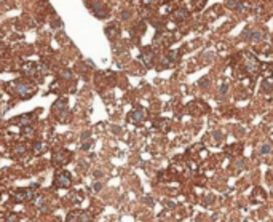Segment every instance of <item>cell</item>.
Here are the masks:
<instances>
[{"label":"cell","instance_id":"cell-7","mask_svg":"<svg viewBox=\"0 0 273 222\" xmlns=\"http://www.w3.org/2000/svg\"><path fill=\"white\" fill-rule=\"evenodd\" d=\"M265 198H267L265 192H264L261 187H256V189H254V195H252V201H256V203H262V201H265Z\"/></svg>","mask_w":273,"mask_h":222},{"label":"cell","instance_id":"cell-1","mask_svg":"<svg viewBox=\"0 0 273 222\" xmlns=\"http://www.w3.org/2000/svg\"><path fill=\"white\" fill-rule=\"evenodd\" d=\"M37 189H38V184H32L31 187L16 189L15 192L11 193V198H13V201H16V203H27V201H31V200L35 198Z\"/></svg>","mask_w":273,"mask_h":222},{"label":"cell","instance_id":"cell-4","mask_svg":"<svg viewBox=\"0 0 273 222\" xmlns=\"http://www.w3.org/2000/svg\"><path fill=\"white\" fill-rule=\"evenodd\" d=\"M11 93H15L16 96H19V98H31V96L34 94V88L31 85H27V83L24 81H15L11 85Z\"/></svg>","mask_w":273,"mask_h":222},{"label":"cell","instance_id":"cell-13","mask_svg":"<svg viewBox=\"0 0 273 222\" xmlns=\"http://www.w3.org/2000/svg\"><path fill=\"white\" fill-rule=\"evenodd\" d=\"M157 126H158L161 131H168V128H169V123H168L166 120H160V121L157 123Z\"/></svg>","mask_w":273,"mask_h":222},{"label":"cell","instance_id":"cell-3","mask_svg":"<svg viewBox=\"0 0 273 222\" xmlns=\"http://www.w3.org/2000/svg\"><path fill=\"white\" fill-rule=\"evenodd\" d=\"M93 220V213L85 211V210H74L67 214L66 222H91Z\"/></svg>","mask_w":273,"mask_h":222},{"label":"cell","instance_id":"cell-11","mask_svg":"<svg viewBox=\"0 0 273 222\" xmlns=\"http://www.w3.org/2000/svg\"><path fill=\"white\" fill-rule=\"evenodd\" d=\"M66 104H67V101H66V99H58L56 102H54L53 110H61V109H66Z\"/></svg>","mask_w":273,"mask_h":222},{"label":"cell","instance_id":"cell-16","mask_svg":"<svg viewBox=\"0 0 273 222\" xmlns=\"http://www.w3.org/2000/svg\"><path fill=\"white\" fill-rule=\"evenodd\" d=\"M212 200H214V197L211 195V193H208V195H206V198L203 200V205H204V206H209V205L212 203Z\"/></svg>","mask_w":273,"mask_h":222},{"label":"cell","instance_id":"cell-12","mask_svg":"<svg viewBox=\"0 0 273 222\" xmlns=\"http://www.w3.org/2000/svg\"><path fill=\"white\" fill-rule=\"evenodd\" d=\"M43 150H45V146H43V142H35V144H34V154H35V155L42 154Z\"/></svg>","mask_w":273,"mask_h":222},{"label":"cell","instance_id":"cell-10","mask_svg":"<svg viewBox=\"0 0 273 222\" xmlns=\"http://www.w3.org/2000/svg\"><path fill=\"white\" fill-rule=\"evenodd\" d=\"M26 150H27V147H26L24 144H18V146L13 147V152H15L16 155H24V154H26Z\"/></svg>","mask_w":273,"mask_h":222},{"label":"cell","instance_id":"cell-6","mask_svg":"<svg viewBox=\"0 0 273 222\" xmlns=\"http://www.w3.org/2000/svg\"><path fill=\"white\" fill-rule=\"evenodd\" d=\"M69 160H71V154L69 152H66V150L59 152V154H56V155H53V163L56 166H62L66 163H69Z\"/></svg>","mask_w":273,"mask_h":222},{"label":"cell","instance_id":"cell-15","mask_svg":"<svg viewBox=\"0 0 273 222\" xmlns=\"http://www.w3.org/2000/svg\"><path fill=\"white\" fill-rule=\"evenodd\" d=\"M34 134V131H32V128L31 126H24L22 128V136H26V137H31Z\"/></svg>","mask_w":273,"mask_h":222},{"label":"cell","instance_id":"cell-20","mask_svg":"<svg viewBox=\"0 0 273 222\" xmlns=\"http://www.w3.org/2000/svg\"><path fill=\"white\" fill-rule=\"evenodd\" d=\"M88 136H90V133H88V131H85L83 134H81V137H83V139H86V137H88Z\"/></svg>","mask_w":273,"mask_h":222},{"label":"cell","instance_id":"cell-9","mask_svg":"<svg viewBox=\"0 0 273 222\" xmlns=\"http://www.w3.org/2000/svg\"><path fill=\"white\" fill-rule=\"evenodd\" d=\"M31 121H32V115H31V114H27V115H21V117L16 120V123L22 125V126H24V125H29Z\"/></svg>","mask_w":273,"mask_h":222},{"label":"cell","instance_id":"cell-19","mask_svg":"<svg viewBox=\"0 0 273 222\" xmlns=\"http://www.w3.org/2000/svg\"><path fill=\"white\" fill-rule=\"evenodd\" d=\"M90 147H91V142H90V141H88L86 144H83V149H85V150H88Z\"/></svg>","mask_w":273,"mask_h":222},{"label":"cell","instance_id":"cell-17","mask_svg":"<svg viewBox=\"0 0 273 222\" xmlns=\"http://www.w3.org/2000/svg\"><path fill=\"white\" fill-rule=\"evenodd\" d=\"M5 222H18V216L15 214V213H10L8 216H7V220Z\"/></svg>","mask_w":273,"mask_h":222},{"label":"cell","instance_id":"cell-18","mask_svg":"<svg viewBox=\"0 0 273 222\" xmlns=\"http://www.w3.org/2000/svg\"><path fill=\"white\" fill-rule=\"evenodd\" d=\"M101 189H102L101 182H96V184H94V190H96V192H98V190H101Z\"/></svg>","mask_w":273,"mask_h":222},{"label":"cell","instance_id":"cell-8","mask_svg":"<svg viewBox=\"0 0 273 222\" xmlns=\"http://www.w3.org/2000/svg\"><path fill=\"white\" fill-rule=\"evenodd\" d=\"M227 7L232 8V10H241L244 5H243L241 0H228V2H227Z\"/></svg>","mask_w":273,"mask_h":222},{"label":"cell","instance_id":"cell-14","mask_svg":"<svg viewBox=\"0 0 273 222\" xmlns=\"http://www.w3.org/2000/svg\"><path fill=\"white\" fill-rule=\"evenodd\" d=\"M271 152V146L270 144H264L262 147H261V154L262 155H267V154H270Z\"/></svg>","mask_w":273,"mask_h":222},{"label":"cell","instance_id":"cell-2","mask_svg":"<svg viewBox=\"0 0 273 222\" xmlns=\"http://www.w3.org/2000/svg\"><path fill=\"white\" fill-rule=\"evenodd\" d=\"M53 185L56 187V189H67V187H71L72 185V176L69 171H58L56 174H54V182Z\"/></svg>","mask_w":273,"mask_h":222},{"label":"cell","instance_id":"cell-5","mask_svg":"<svg viewBox=\"0 0 273 222\" xmlns=\"http://www.w3.org/2000/svg\"><path fill=\"white\" fill-rule=\"evenodd\" d=\"M144 117H145V112H144V109H134V110H131L129 112V115H128V121L129 123H141L142 120H144Z\"/></svg>","mask_w":273,"mask_h":222}]
</instances>
